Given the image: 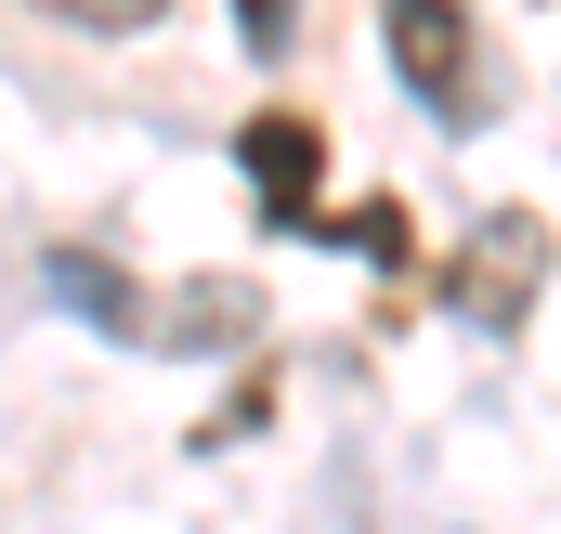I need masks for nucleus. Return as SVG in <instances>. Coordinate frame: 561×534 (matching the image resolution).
<instances>
[{
	"mask_svg": "<svg viewBox=\"0 0 561 534\" xmlns=\"http://www.w3.org/2000/svg\"><path fill=\"white\" fill-rule=\"evenodd\" d=\"M431 287H444V300H457L470 326H523V300L549 287V235H536L523 209H483V235H470L457 262L431 274Z\"/></svg>",
	"mask_w": 561,
	"mask_h": 534,
	"instance_id": "f257e3e1",
	"label": "nucleus"
},
{
	"mask_svg": "<svg viewBox=\"0 0 561 534\" xmlns=\"http://www.w3.org/2000/svg\"><path fill=\"white\" fill-rule=\"evenodd\" d=\"M379 39H392V79L431 118H470V13L457 0H379Z\"/></svg>",
	"mask_w": 561,
	"mask_h": 534,
	"instance_id": "f03ea898",
	"label": "nucleus"
},
{
	"mask_svg": "<svg viewBox=\"0 0 561 534\" xmlns=\"http://www.w3.org/2000/svg\"><path fill=\"white\" fill-rule=\"evenodd\" d=\"M236 170L262 183V222H275V235H327V209H313L327 143H313V118H249V131H236Z\"/></svg>",
	"mask_w": 561,
	"mask_h": 534,
	"instance_id": "7ed1b4c3",
	"label": "nucleus"
},
{
	"mask_svg": "<svg viewBox=\"0 0 561 534\" xmlns=\"http://www.w3.org/2000/svg\"><path fill=\"white\" fill-rule=\"evenodd\" d=\"M53 300H79L105 339H157V300H144L131 274H105L92 248H53Z\"/></svg>",
	"mask_w": 561,
	"mask_h": 534,
	"instance_id": "20e7f679",
	"label": "nucleus"
},
{
	"mask_svg": "<svg viewBox=\"0 0 561 534\" xmlns=\"http://www.w3.org/2000/svg\"><path fill=\"white\" fill-rule=\"evenodd\" d=\"M236 39H249V53H262V66H275L287 39H300V0H236Z\"/></svg>",
	"mask_w": 561,
	"mask_h": 534,
	"instance_id": "39448f33",
	"label": "nucleus"
},
{
	"mask_svg": "<svg viewBox=\"0 0 561 534\" xmlns=\"http://www.w3.org/2000/svg\"><path fill=\"white\" fill-rule=\"evenodd\" d=\"M53 13H66V26H157L170 0H53Z\"/></svg>",
	"mask_w": 561,
	"mask_h": 534,
	"instance_id": "423d86ee",
	"label": "nucleus"
}]
</instances>
